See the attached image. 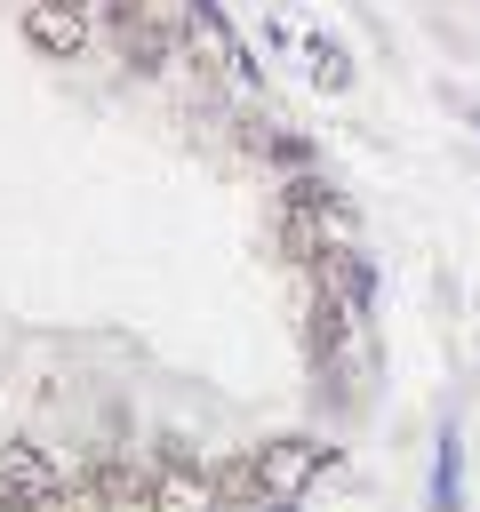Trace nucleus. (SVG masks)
Listing matches in <instances>:
<instances>
[{
	"instance_id": "nucleus-1",
	"label": "nucleus",
	"mask_w": 480,
	"mask_h": 512,
	"mask_svg": "<svg viewBox=\"0 0 480 512\" xmlns=\"http://www.w3.org/2000/svg\"><path fill=\"white\" fill-rule=\"evenodd\" d=\"M0 512H64V472L32 440L0 448Z\"/></svg>"
},
{
	"instance_id": "nucleus-2",
	"label": "nucleus",
	"mask_w": 480,
	"mask_h": 512,
	"mask_svg": "<svg viewBox=\"0 0 480 512\" xmlns=\"http://www.w3.org/2000/svg\"><path fill=\"white\" fill-rule=\"evenodd\" d=\"M256 464H264L272 496H280V504H296V496L328 472V448H320V440H304V432H280V440H264V448H256Z\"/></svg>"
},
{
	"instance_id": "nucleus-3",
	"label": "nucleus",
	"mask_w": 480,
	"mask_h": 512,
	"mask_svg": "<svg viewBox=\"0 0 480 512\" xmlns=\"http://www.w3.org/2000/svg\"><path fill=\"white\" fill-rule=\"evenodd\" d=\"M176 40L192 48V64L200 72H248V56H240V40H232V24L208 8V0H192L184 16H176Z\"/></svg>"
},
{
	"instance_id": "nucleus-4",
	"label": "nucleus",
	"mask_w": 480,
	"mask_h": 512,
	"mask_svg": "<svg viewBox=\"0 0 480 512\" xmlns=\"http://www.w3.org/2000/svg\"><path fill=\"white\" fill-rule=\"evenodd\" d=\"M208 496H216V512H288V504L272 496V480H264L256 448H248V456H224V464L208 472Z\"/></svg>"
},
{
	"instance_id": "nucleus-5",
	"label": "nucleus",
	"mask_w": 480,
	"mask_h": 512,
	"mask_svg": "<svg viewBox=\"0 0 480 512\" xmlns=\"http://www.w3.org/2000/svg\"><path fill=\"white\" fill-rule=\"evenodd\" d=\"M112 48H120L128 72H168V56H176V24H168L160 8H144V16H128V24H112Z\"/></svg>"
},
{
	"instance_id": "nucleus-6",
	"label": "nucleus",
	"mask_w": 480,
	"mask_h": 512,
	"mask_svg": "<svg viewBox=\"0 0 480 512\" xmlns=\"http://www.w3.org/2000/svg\"><path fill=\"white\" fill-rule=\"evenodd\" d=\"M144 512H216L200 456H192V464H152V480H144Z\"/></svg>"
},
{
	"instance_id": "nucleus-7",
	"label": "nucleus",
	"mask_w": 480,
	"mask_h": 512,
	"mask_svg": "<svg viewBox=\"0 0 480 512\" xmlns=\"http://www.w3.org/2000/svg\"><path fill=\"white\" fill-rule=\"evenodd\" d=\"M24 40H32L40 56H80L88 16H80V8H64V0H40V8H24Z\"/></svg>"
},
{
	"instance_id": "nucleus-8",
	"label": "nucleus",
	"mask_w": 480,
	"mask_h": 512,
	"mask_svg": "<svg viewBox=\"0 0 480 512\" xmlns=\"http://www.w3.org/2000/svg\"><path fill=\"white\" fill-rule=\"evenodd\" d=\"M64 8H96V0H64Z\"/></svg>"
}]
</instances>
